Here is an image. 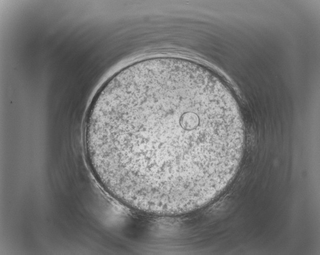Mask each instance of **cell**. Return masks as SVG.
Masks as SVG:
<instances>
[{
  "label": "cell",
  "mask_w": 320,
  "mask_h": 255,
  "mask_svg": "<svg viewBox=\"0 0 320 255\" xmlns=\"http://www.w3.org/2000/svg\"><path fill=\"white\" fill-rule=\"evenodd\" d=\"M97 182L126 207L186 214L218 196L236 174L245 129L225 85L196 62L161 57L122 69L99 89L84 128Z\"/></svg>",
  "instance_id": "6da1fadb"
}]
</instances>
